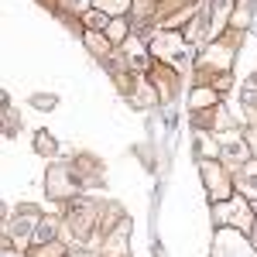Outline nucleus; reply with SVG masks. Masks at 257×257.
<instances>
[{
	"instance_id": "1a4fd4ad",
	"label": "nucleus",
	"mask_w": 257,
	"mask_h": 257,
	"mask_svg": "<svg viewBox=\"0 0 257 257\" xmlns=\"http://www.w3.org/2000/svg\"><path fill=\"white\" fill-rule=\"evenodd\" d=\"M213 99H216V93H213V89H206V93H196V96H192V106H202V103H213Z\"/></svg>"
},
{
	"instance_id": "20e7f679",
	"label": "nucleus",
	"mask_w": 257,
	"mask_h": 257,
	"mask_svg": "<svg viewBox=\"0 0 257 257\" xmlns=\"http://www.w3.org/2000/svg\"><path fill=\"white\" fill-rule=\"evenodd\" d=\"M223 158L226 161L243 158V144H240V141H226V144H223Z\"/></svg>"
},
{
	"instance_id": "0eeeda50",
	"label": "nucleus",
	"mask_w": 257,
	"mask_h": 257,
	"mask_svg": "<svg viewBox=\"0 0 257 257\" xmlns=\"http://www.w3.org/2000/svg\"><path fill=\"white\" fill-rule=\"evenodd\" d=\"M86 24H93V28H103V24H106V14H103V11H89V14H86Z\"/></svg>"
},
{
	"instance_id": "7ed1b4c3",
	"label": "nucleus",
	"mask_w": 257,
	"mask_h": 257,
	"mask_svg": "<svg viewBox=\"0 0 257 257\" xmlns=\"http://www.w3.org/2000/svg\"><path fill=\"white\" fill-rule=\"evenodd\" d=\"M35 151H38V155H55L52 138H48V134H35Z\"/></svg>"
},
{
	"instance_id": "9b49d317",
	"label": "nucleus",
	"mask_w": 257,
	"mask_h": 257,
	"mask_svg": "<svg viewBox=\"0 0 257 257\" xmlns=\"http://www.w3.org/2000/svg\"><path fill=\"white\" fill-rule=\"evenodd\" d=\"M4 257H18V254H4Z\"/></svg>"
},
{
	"instance_id": "f03ea898",
	"label": "nucleus",
	"mask_w": 257,
	"mask_h": 257,
	"mask_svg": "<svg viewBox=\"0 0 257 257\" xmlns=\"http://www.w3.org/2000/svg\"><path fill=\"white\" fill-rule=\"evenodd\" d=\"M240 189H243L247 196H257V161L240 172Z\"/></svg>"
},
{
	"instance_id": "9d476101",
	"label": "nucleus",
	"mask_w": 257,
	"mask_h": 257,
	"mask_svg": "<svg viewBox=\"0 0 257 257\" xmlns=\"http://www.w3.org/2000/svg\"><path fill=\"white\" fill-rule=\"evenodd\" d=\"M127 35V24H110V41H120Z\"/></svg>"
},
{
	"instance_id": "f257e3e1",
	"label": "nucleus",
	"mask_w": 257,
	"mask_h": 257,
	"mask_svg": "<svg viewBox=\"0 0 257 257\" xmlns=\"http://www.w3.org/2000/svg\"><path fill=\"white\" fill-rule=\"evenodd\" d=\"M216 257H250V247L233 233H219L216 240Z\"/></svg>"
},
{
	"instance_id": "6e6552de",
	"label": "nucleus",
	"mask_w": 257,
	"mask_h": 257,
	"mask_svg": "<svg viewBox=\"0 0 257 257\" xmlns=\"http://www.w3.org/2000/svg\"><path fill=\"white\" fill-rule=\"evenodd\" d=\"M99 7H103V11H110V14H113V11H123V7H127V0H96Z\"/></svg>"
},
{
	"instance_id": "39448f33",
	"label": "nucleus",
	"mask_w": 257,
	"mask_h": 257,
	"mask_svg": "<svg viewBox=\"0 0 257 257\" xmlns=\"http://www.w3.org/2000/svg\"><path fill=\"white\" fill-rule=\"evenodd\" d=\"M52 233H55V223H52V219H45V223H38V230H35V240H48L52 237Z\"/></svg>"
},
{
	"instance_id": "423d86ee",
	"label": "nucleus",
	"mask_w": 257,
	"mask_h": 257,
	"mask_svg": "<svg viewBox=\"0 0 257 257\" xmlns=\"http://www.w3.org/2000/svg\"><path fill=\"white\" fill-rule=\"evenodd\" d=\"M28 233H31V219H18V223H14V237L24 240Z\"/></svg>"
}]
</instances>
